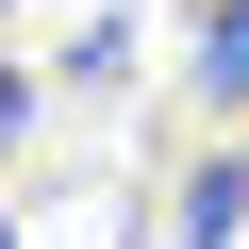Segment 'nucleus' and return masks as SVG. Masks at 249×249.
Returning <instances> with one entry per match:
<instances>
[{
  "mask_svg": "<svg viewBox=\"0 0 249 249\" xmlns=\"http://www.w3.org/2000/svg\"><path fill=\"white\" fill-rule=\"evenodd\" d=\"M232 232H249V133H216L183 166V199H166V249H232Z\"/></svg>",
  "mask_w": 249,
  "mask_h": 249,
  "instance_id": "f257e3e1",
  "label": "nucleus"
},
{
  "mask_svg": "<svg viewBox=\"0 0 249 249\" xmlns=\"http://www.w3.org/2000/svg\"><path fill=\"white\" fill-rule=\"evenodd\" d=\"M199 116H249V0L199 17Z\"/></svg>",
  "mask_w": 249,
  "mask_h": 249,
  "instance_id": "f03ea898",
  "label": "nucleus"
},
{
  "mask_svg": "<svg viewBox=\"0 0 249 249\" xmlns=\"http://www.w3.org/2000/svg\"><path fill=\"white\" fill-rule=\"evenodd\" d=\"M17 150H34V83L0 67V166H17Z\"/></svg>",
  "mask_w": 249,
  "mask_h": 249,
  "instance_id": "7ed1b4c3",
  "label": "nucleus"
},
{
  "mask_svg": "<svg viewBox=\"0 0 249 249\" xmlns=\"http://www.w3.org/2000/svg\"><path fill=\"white\" fill-rule=\"evenodd\" d=\"M0 249H17V232H0Z\"/></svg>",
  "mask_w": 249,
  "mask_h": 249,
  "instance_id": "20e7f679",
  "label": "nucleus"
}]
</instances>
